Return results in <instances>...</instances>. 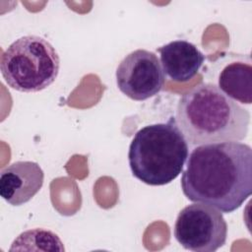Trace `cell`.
<instances>
[{
	"instance_id": "1",
	"label": "cell",
	"mask_w": 252,
	"mask_h": 252,
	"mask_svg": "<svg viewBox=\"0 0 252 252\" xmlns=\"http://www.w3.org/2000/svg\"><path fill=\"white\" fill-rule=\"evenodd\" d=\"M181 189L194 203L232 213L252 194V149L238 142L197 146L181 176Z\"/></svg>"
},
{
	"instance_id": "2",
	"label": "cell",
	"mask_w": 252,
	"mask_h": 252,
	"mask_svg": "<svg viewBox=\"0 0 252 252\" xmlns=\"http://www.w3.org/2000/svg\"><path fill=\"white\" fill-rule=\"evenodd\" d=\"M175 119L186 142L200 146L244 140L250 113L217 85L202 83L179 98Z\"/></svg>"
},
{
	"instance_id": "3",
	"label": "cell",
	"mask_w": 252,
	"mask_h": 252,
	"mask_svg": "<svg viewBox=\"0 0 252 252\" xmlns=\"http://www.w3.org/2000/svg\"><path fill=\"white\" fill-rule=\"evenodd\" d=\"M187 158L188 144L173 116L137 131L128 152L133 176L151 186L173 181L183 171Z\"/></svg>"
},
{
	"instance_id": "4",
	"label": "cell",
	"mask_w": 252,
	"mask_h": 252,
	"mask_svg": "<svg viewBox=\"0 0 252 252\" xmlns=\"http://www.w3.org/2000/svg\"><path fill=\"white\" fill-rule=\"evenodd\" d=\"M60 59L53 45L38 35H25L1 55L0 69L6 84L23 93H36L57 78Z\"/></svg>"
},
{
	"instance_id": "5",
	"label": "cell",
	"mask_w": 252,
	"mask_h": 252,
	"mask_svg": "<svg viewBox=\"0 0 252 252\" xmlns=\"http://www.w3.org/2000/svg\"><path fill=\"white\" fill-rule=\"evenodd\" d=\"M173 233L177 242L187 250L214 252L225 244L227 224L220 211L195 203L179 212Z\"/></svg>"
},
{
	"instance_id": "6",
	"label": "cell",
	"mask_w": 252,
	"mask_h": 252,
	"mask_svg": "<svg viewBox=\"0 0 252 252\" xmlns=\"http://www.w3.org/2000/svg\"><path fill=\"white\" fill-rule=\"evenodd\" d=\"M115 77L120 92L137 101L157 95L162 90L165 80L158 56L146 49H137L127 54L119 63Z\"/></svg>"
},
{
	"instance_id": "7",
	"label": "cell",
	"mask_w": 252,
	"mask_h": 252,
	"mask_svg": "<svg viewBox=\"0 0 252 252\" xmlns=\"http://www.w3.org/2000/svg\"><path fill=\"white\" fill-rule=\"evenodd\" d=\"M43 179V170L37 162H13L1 170L0 195L12 206L24 205L41 189Z\"/></svg>"
},
{
	"instance_id": "8",
	"label": "cell",
	"mask_w": 252,
	"mask_h": 252,
	"mask_svg": "<svg viewBox=\"0 0 252 252\" xmlns=\"http://www.w3.org/2000/svg\"><path fill=\"white\" fill-rule=\"evenodd\" d=\"M163 73L172 81L184 83L197 75L202 67L205 55L199 48L187 40H173L158 48Z\"/></svg>"
},
{
	"instance_id": "9",
	"label": "cell",
	"mask_w": 252,
	"mask_h": 252,
	"mask_svg": "<svg viewBox=\"0 0 252 252\" xmlns=\"http://www.w3.org/2000/svg\"><path fill=\"white\" fill-rule=\"evenodd\" d=\"M228 97L241 103L252 102V67L249 63L232 62L219 76L218 86Z\"/></svg>"
},
{
	"instance_id": "10",
	"label": "cell",
	"mask_w": 252,
	"mask_h": 252,
	"mask_svg": "<svg viewBox=\"0 0 252 252\" xmlns=\"http://www.w3.org/2000/svg\"><path fill=\"white\" fill-rule=\"evenodd\" d=\"M28 245H36V250H58L64 251V246L58 235L44 228H34L22 232L12 243L10 251L24 250ZM30 249V250H31Z\"/></svg>"
}]
</instances>
